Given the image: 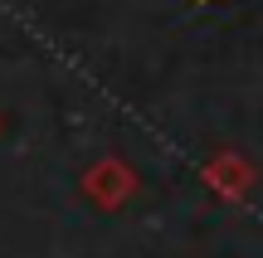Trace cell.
Returning a JSON list of instances; mask_svg holds the SVG:
<instances>
[{
    "mask_svg": "<svg viewBox=\"0 0 263 258\" xmlns=\"http://www.w3.org/2000/svg\"><path fill=\"white\" fill-rule=\"evenodd\" d=\"M78 190H83V200H93L98 210L112 214V210H122L132 195H137V171H132L122 156H98V161L83 171Z\"/></svg>",
    "mask_w": 263,
    "mask_h": 258,
    "instance_id": "cell-1",
    "label": "cell"
},
{
    "mask_svg": "<svg viewBox=\"0 0 263 258\" xmlns=\"http://www.w3.org/2000/svg\"><path fill=\"white\" fill-rule=\"evenodd\" d=\"M200 181H205L219 200H244V195L254 190V166H249L244 156H234V151H215L205 161V171H200Z\"/></svg>",
    "mask_w": 263,
    "mask_h": 258,
    "instance_id": "cell-2",
    "label": "cell"
},
{
    "mask_svg": "<svg viewBox=\"0 0 263 258\" xmlns=\"http://www.w3.org/2000/svg\"><path fill=\"white\" fill-rule=\"evenodd\" d=\"M0 132H5V117H0Z\"/></svg>",
    "mask_w": 263,
    "mask_h": 258,
    "instance_id": "cell-3",
    "label": "cell"
}]
</instances>
